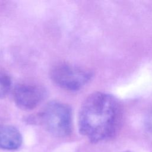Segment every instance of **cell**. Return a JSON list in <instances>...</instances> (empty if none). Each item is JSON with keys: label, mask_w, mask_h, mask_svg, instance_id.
Masks as SVG:
<instances>
[{"label": "cell", "mask_w": 152, "mask_h": 152, "mask_svg": "<svg viewBox=\"0 0 152 152\" xmlns=\"http://www.w3.org/2000/svg\"><path fill=\"white\" fill-rule=\"evenodd\" d=\"M145 126L148 131L152 134V112L148 115L146 119Z\"/></svg>", "instance_id": "cell-7"}, {"label": "cell", "mask_w": 152, "mask_h": 152, "mask_svg": "<svg viewBox=\"0 0 152 152\" xmlns=\"http://www.w3.org/2000/svg\"><path fill=\"white\" fill-rule=\"evenodd\" d=\"M121 116V107L115 97L102 92L93 93L81 104L79 131L93 143L108 140L116 133Z\"/></svg>", "instance_id": "cell-1"}, {"label": "cell", "mask_w": 152, "mask_h": 152, "mask_svg": "<svg viewBox=\"0 0 152 152\" xmlns=\"http://www.w3.org/2000/svg\"><path fill=\"white\" fill-rule=\"evenodd\" d=\"M22 135L15 127L9 125H0V148L15 150L22 144Z\"/></svg>", "instance_id": "cell-5"}, {"label": "cell", "mask_w": 152, "mask_h": 152, "mask_svg": "<svg viewBox=\"0 0 152 152\" xmlns=\"http://www.w3.org/2000/svg\"><path fill=\"white\" fill-rule=\"evenodd\" d=\"M10 87V79L5 75H0V99L4 97L8 93Z\"/></svg>", "instance_id": "cell-6"}, {"label": "cell", "mask_w": 152, "mask_h": 152, "mask_svg": "<svg viewBox=\"0 0 152 152\" xmlns=\"http://www.w3.org/2000/svg\"><path fill=\"white\" fill-rule=\"evenodd\" d=\"M39 119L45 128L55 137H65L71 133V109L64 103L49 102L41 111Z\"/></svg>", "instance_id": "cell-2"}, {"label": "cell", "mask_w": 152, "mask_h": 152, "mask_svg": "<svg viewBox=\"0 0 152 152\" xmlns=\"http://www.w3.org/2000/svg\"><path fill=\"white\" fill-rule=\"evenodd\" d=\"M122 152H132V151H122Z\"/></svg>", "instance_id": "cell-8"}, {"label": "cell", "mask_w": 152, "mask_h": 152, "mask_svg": "<svg viewBox=\"0 0 152 152\" xmlns=\"http://www.w3.org/2000/svg\"><path fill=\"white\" fill-rule=\"evenodd\" d=\"M44 96V89L33 84H19L13 91L15 104L20 109L26 110L36 108L43 100Z\"/></svg>", "instance_id": "cell-4"}, {"label": "cell", "mask_w": 152, "mask_h": 152, "mask_svg": "<svg viewBox=\"0 0 152 152\" xmlns=\"http://www.w3.org/2000/svg\"><path fill=\"white\" fill-rule=\"evenodd\" d=\"M50 77L61 88L69 91H77L91 78L92 73L84 68L68 63H59L52 67Z\"/></svg>", "instance_id": "cell-3"}]
</instances>
